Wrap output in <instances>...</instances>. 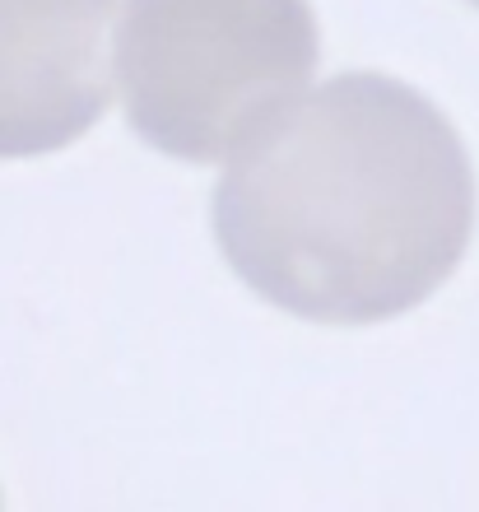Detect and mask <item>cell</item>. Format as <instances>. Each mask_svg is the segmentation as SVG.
<instances>
[{
    "label": "cell",
    "mask_w": 479,
    "mask_h": 512,
    "mask_svg": "<svg viewBox=\"0 0 479 512\" xmlns=\"http://www.w3.org/2000/svg\"><path fill=\"white\" fill-rule=\"evenodd\" d=\"M475 233L456 126L391 75H335L233 154L214 187L228 266L307 322L368 326L438 289Z\"/></svg>",
    "instance_id": "1"
},
{
    "label": "cell",
    "mask_w": 479,
    "mask_h": 512,
    "mask_svg": "<svg viewBox=\"0 0 479 512\" xmlns=\"http://www.w3.org/2000/svg\"><path fill=\"white\" fill-rule=\"evenodd\" d=\"M321 61L307 0H126L117 80L135 135L224 163L307 89Z\"/></svg>",
    "instance_id": "2"
},
{
    "label": "cell",
    "mask_w": 479,
    "mask_h": 512,
    "mask_svg": "<svg viewBox=\"0 0 479 512\" xmlns=\"http://www.w3.org/2000/svg\"><path fill=\"white\" fill-rule=\"evenodd\" d=\"M117 0H0V159L80 140L112 98Z\"/></svg>",
    "instance_id": "3"
},
{
    "label": "cell",
    "mask_w": 479,
    "mask_h": 512,
    "mask_svg": "<svg viewBox=\"0 0 479 512\" xmlns=\"http://www.w3.org/2000/svg\"><path fill=\"white\" fill-rule=\"evenodd\" d=\"M475 5H479V0H475Z\"/></svg>",
    "instance_id": "4"
}]
</instances>
